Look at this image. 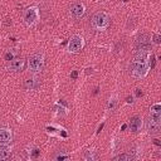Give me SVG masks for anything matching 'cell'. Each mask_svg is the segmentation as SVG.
<instances>
[{
    "instance_id": "19",
    "label": "cell",
    "mask_w": 161,
    "mask_h": 161,
    "mask_svg": "<svg viewBox=\"0 0 161 161\" xmlns=\"http://www.w3.org/2000/svg\"><path fill=\"white\" fill-rule=\"evenodd\" d=\"M39 153H40V151H39L38 148H34V150H33V152H31V156H33V157H38V156H39Z\"/></svg>"
},
{
    "instance_id": "16",
    "label": "cell",
    "mask_w": 161,
    "mask_h": 161,
    "mask_svg": "<svg viewBox=\"0 0 161 161\" xmlns=\"http://www.w3.org/2000/svg\"><path fill=\"white\" fill-rule=\"evenodd\" d=\"M14 53L13 52H8L6 54H5V60H13L14 59Z\"/></svg>"
},
{
    "instance_id": "25",
    "label": "cell",
    "mask_w": 161,
    "mask_h": 161,
    "mask_svg": "<svg viewBox=\"0 0 161 161\" xmlns=\"http://www.w3.org/2000/svg\"><path fill=\"white\" fill-rule=\"evenodd\" d=\"M87 70V74H89V73H92V69L91 68H88V69H86Z\"/></svg>"
},
{
    "instance_id": "7",
    "label": "cell",
    "mask_w": 161,
    "mask_h": 161,
    "mask_svg": "<svg viewBox=\"0 0 161 161\" xmlns=\"http://www.w3.org/2000/svg\"><path fill=\"white\" fill-rule=\"evenodd\" d=\"M24 68H25V59L24 58H14L9 65V69L13 72H21Z\"/></svg>"
},
{
    "instance_id": "22",
    "label": "cell",
    "mask_w": 161,
    "mask_h": 161,
    "mask_svg": "<svg viewBox=\"0 0 161 161\" xmlns=\"http://www.w3.org/2000/svg\"><path fill=\"white\" fill-rule=\"evenodd\" d=\"M136 96H137V97H141V96H142L141 89H136Z\"/></svg>"
},
{
    "instance_id": "21",
    "label": "cell",
    "mask_w": 161,
    "mask_h": 161,
    "mask_svg": "<svg viewBox=\"0 0 161 161\" xmlns=\"http://www.w3.org/2000/svg\"><path fill=\"white\" fill-rule=\"evenodd\" d=\"M126 102H127V103H132V102H133V98H132V96H128V97L126 98Z\"/></svg>"
},
{
    "instance_id": "18",
    "label": "cell",
    "mask_w": 161,
    "mask_h": 161,
    "mask_svg": "<svg viewBox=\"0 0 161 161\" xmlns=\"http://www.w3.org/2000/svg\"><path fill=\"white\" fill-rule=\"evenodd\" d=\"M114 106H116V99H109V102H108V109H113L114 108Z\"/></svg>"
},
{
    "instance_id": "3",
    "label": "cell",
    "mask_w": 161,
    "mask_h": 161,
    "mask_svg": "<svg viewBox=\"0 0 161 161\" xmlns=\"http://www.w3.org/2000/svg\"><path fill=\"white\" fill-rule=\"evenodd\" d=\"M108 24H109V16L103 11L96 13L92 18V25L98 30L106 29L108 26Z\"/></svg>"
},
{
    "instance_id": "4",
    "label": "cell",
    "mask_w": 161,
    "mask_h": 161,
    "mask_svg": "<svg viewBox=\"0 0 161 161\" xmlns=\"http://www.w3.org/2000/svg\"><path fill=\"white\" fill-rule=\"evenodd\" d=\"M39 19V9L36 6H31V8H28L25 11H24V21L26 25L31 26L34 25Z\"/></svg>"
},
{
    "instance_id": "14",
    "label": "cell",
    "mask_w": 161,
    "mask_h": 161,
    "mask_svg": "<svg viewBox=\"0 0 161 161\" xmlns=\"http://www.w3.org/2000/svg\"><path fill=\"white\" fill-rule=\"evenodd\" d=\"M150 112H151V114H161V104L160 103L152 104L150 108Z\"/></svg>"
},
{
    "instance_id": "20",
    "label": "cell",
    "mask_w": 161,
    "mask_h": 161,
    "mask_svg": "<svg viewBox=\"0 0 161 161\" xmlns=\"http://www.w3.org/2000/svg\"><path fill=\"white\" fill-rule=\"evenodd\" d=\"M70 77H72L73 79H75V78L78 77V72H77V70H73V72H72V74H70Z\"/></svg>"
},
{
    "instance_id": "9",
    "label": "cell",
    "mask_w": 161,
    "mask_h": 161,
    "mask_svg": "<svg viewBox=\"0 0 161 161\" xmlns=\"http://www.w3.org/2000/svg\"><path fill=\"white\" fill-rule=\"evenodd\" d=\"M13 140V133L9 128H0V145H6Z\"/></svg>"
},
{
    "instance_id": "6",
    "label": "cell",
    "mask_w": 161,
    "mask_h": 161,
    "mask_svg": "<svg viewBox=\"0 0 161 161\" xmlns=\"http://www.w3.org/2000/svg\"><path fill=\"white\" fill-rule=\"evenodd\" d=\"M83 47H84V40L82 36H79V35L70 36V39L68 42V50L70 53H78L82 50Z\"/></svg>"
},
{
    "instance_id": "15",
    "label": "cell",
    "mask_w": 161,
    "mask_h": 161,
    "mask_svg": "<svg viewBox=\"0 0 161 161\" xmlns=\"http://www.w3.org/2000/svg\"><path fill=\"white\" fill-rule=\"evenodd\" d=\"M113 160L114 161H130V160H132V156L131 155H127V153H121V155L116 156Z\"/></svg>"
},
{
    "instance_id": "1",
    "label": "cell",
    "mask_w": 161,
    "mask_h": 161,
    "mask_svg": "<svg viewBox=\"0 0 161 161\" xmlns=\"http://www.w3.org/2000/svg\"><path fill=\"white\" fill-rule=\"evenodd\" d=\"M148 55L146 54V52H141L138 50V53L136 54L133 62H132V74L136 78H142L147 74L148 72Z\"/></svg>"
},
{
    "instance_id": "17",
    "label": "cell",
    "mask_w": 161,
    "mask_h": 161,
    "mask_svg": "<svg viewBox=\"0 0 161 161\" xmlns=\"http://www.w3.org/2000/svg\"><path fill=\"white\" fill-rule=\"evenodd\" d=\"M153 43H155V44H160V43H161V36H160V34H153Z\"/></svg>"
},
{
    "instance_id": "13",
    "label": "cell",
    "mask_w": 161,
    "mask_h": 161,
    "mask_svg": "<svg viewBox=\"0 0 161 161\" xmlns=\"http://www.w3.org/2000/svg\"><path fill=\"white\" fill-rule=\"evenodd\" d=\"M83 158H84L86 161H94V160L97 158V155H96L94 151H87V152L83 155Z\"/></svg>"
},
{
    "instance_id": "8",
    "label": "cell",
    "mask_w": 161,
    "mask_h": 161,
    "mask_svg": "<svg viewBox=\"0 0 161 161\" xmlns=\"http://www.w3.org/2000/svg\"><path fill=\"white\" fill-rule=\"evenodd\" d=\"M70 13H72V15H73L74 18H77V19H78V18H82V16L84 15V13H86L84 5L80 4V3L73 4L72 8H70Z\"/></svg>"
},
{
    "instance_id": "5",
    "label": "cell",
    "mask_w": 161,
    "mask_h": 161,
    "mask_svg": "<svg viewBox=\"0 0 161 161\" xmlns=\"http://www.w3.org/2000/svg\"><path fill=\"white\" fill-rule=\"evenodd\" d=\"M160 127H161V114H151L147 121V131L151 135L158 133Z\"/></svg>"
},
{
    "instance_id": "23",
    "label": "cell",
    "mask_w": 161,
    "mask_h": 161,
    "mask_svg": "<svg viewBox=\"0 0 161 161\" xmlns=\"http://www.w3.org/2000/svg\"><path fill=\"white\" fill-rule=\"evenodd\" d=\"M153 143H155V145H157V146H161V142H160V140H157V138H155V140H153Z\"/></svg>"
},
{
    "instance_id": "26",
    "label": "cell",
    "mask_w": 161,
    "mask_h": 161,
    "mask_svg": "<svg viewBox=\"0 0 161 161\" xmlns=\"http://www.w3.org/2000/svg\"><path fill=\"white\" fill-rule=\"evenodd\" d=\"M126 127H127V125H123V126L121 127V130H126Z\"/></svg>"
},
{
    "instance_id": "2",
    "label": "cell",
    "mask_w": 161,
    "mask_h": 161,
    "mask_svg": "<svg viewBox=\"0 0 161 161\" xmlns=\"http://www.w3.org/2000/svg\"><path fill=\"white\" fill-rule=\"evenodd\" d=\"M28 67H29V70H31L33 73H38L43 69L44 67V57L43 54L40 53H34L29 57V60H28Z\"/></svg>"
},
{
    "instance_id": "10",
    "label": "cell",
    "mask_w": 161,
    "mask_h": 161,
    "mask_svg": "<svg viewBox=\"0 0 161 161\" xmlns=\"http://www.w3.org/2000/svg\"><path fill=\"white\" fill-rule=\"evenodd\" d=\"M141 127H142V121H141V118H140L138 116L132 117L131 121H130V128H131V131H132V132H138V131L141 130Z\"/></svg>"
},
{
    "instance_id": "11",
    "label": "cell",
    "mask_w": 161,
    "mask_h": 161,
    "mask_svg": "<svg viewBox=\"0 0 161 161\" xmlns=\"http://www.w3.org/2000/svg\"><path fill=\"white\" fill-rule=\"evenodd\" d=\"M38 86H39V82H38V79H35V78L26 79V82H25V88H26V89H36Z\"/></svg>"
},
{
    "instance_id": "12",
    "label": "cell",
    "mask_w": 161,
    "mask_h": 161,
    "mask_svg": "<svg viewBox=\"0 0 161 161\" xmlns=\"http://www.w3.org/2000/svg\"><path fill=\"white\" fill-rule=\"evenodd\" d=\"M11 153L10 147H1L0 148V160H6Z\"/></svg>"
},
{
    "instance_id": "24",
    "label": "cell",
    "mask_w": 161,
    "mask_h": 161,
    "mask_svg": "<svg viewBox=\"0 0 161 161\" xmlns=\"http://www.w3.org/2000/svg\"><path fill=\"white\" fill-rule=\"evenodd\" d=\"M67 157H68V156H58L57 160H63V158H67Z\"/></svg>"
}]
</instances>
